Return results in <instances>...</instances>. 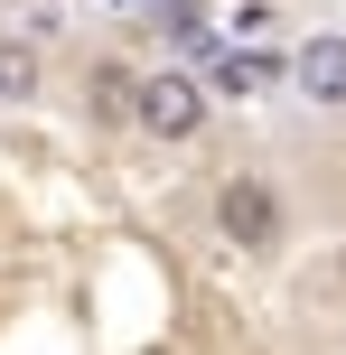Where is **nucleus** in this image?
<instances>
[{"label": "nucleus", "mask_w": 346, "mask_h": 355, "mask_svg": "<svg viewBox=\"0 0 346 355\" xmlns=\"http://www.w3.org/2000/svg\"><path fill=\"white\" fill-rule=\"evenodd\" d=\"M216 234L234 252H272L281 243V196H272V178H225L216 187Z\"/></svg>", "instance_id": "nucleus-1"}, {"label": "nucleus", "mask_w": 346, "mask_h": 355, "mask_svg": "<svg viewBox=\"0 0 346 355\" xmlns=\"http://www.w3.org/2000/svg\"><path fill=\"white\" fill-rule=\"evenodd\" d=\"M131 122H141L150 141H197V131H206V85H197V75H150Z\"/></svg>", "instance_id": "nucleus-2"}, {"label": "nucleus", "mask_w": 346, "mask_h": 355, "mask_svg": "<svg viewBox=\"0 0 346 355\" xmlns=\"http://www.w3.org/2000/svg\"><path fill=\"white\" fill-rule=\"evenodd\" d=\"M291 85L309 94V103H346V37H337V28H318L309 47H300V66H291Z\"/></svg>", "instance_id": "nucleus-3"}, {"label": "nucleus", "mask_w": 346, "mask_h": 355, "mask_svg": "<svg viewBox=\"0 0 346 355\" xmlns=\"http://www.w3.org/2000/svg\"><path fill=\"white\" fill-rule=\"evenodd\" d=\"M85 112H94V122H131V112H141V75H131L122 56L85 66Z\"/></svg>", "instance_id": "nucleus-4"}, {"label": "nucleus", "mask_w": 346, "mask_h": 355, "mask_svg": "<svg viewBox=\"0 0 346 355\" xmlns=\"http://www.w3.org/2000/svg\"><path fill=\"white\" fill-rule=\"evenodd\" d=\"M37 94V37H0V103Z\"/></svg>", "instance_id": "nucleus-5"}, {"label": "nucleus", "mask_w": 346, "mask_h": 355, "mask_svg": "<svg viewBox=\"0 0 346 355\" xmlns=\"http://www.w3.org/2000/svg\"><path fill=\"white\" fill-rule=\"evenodd\" d=\"M262 75H272L262 56H216V94H234V103H243V94H262Z\"/></svg>", "instance_id": "nucleus-6"}, {"label": "nucleus", "mask_w": 346, "mask_h": 355, "mask_svg": "<svg viewBox=\"0 0 346 355\" xmlns=\"http://www.w3.org/2000/svg\"><path fill=\"white\" fill-rule=\"evenodd\" d=\"M103 10H131V0H103Z\"/></svg>", "instance_id": "nucleus-7"}]
</instances>
